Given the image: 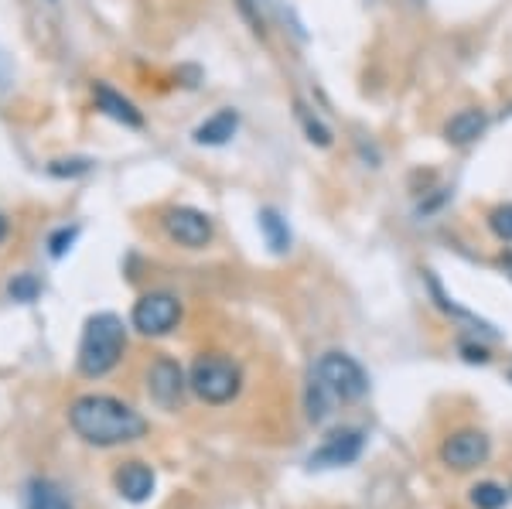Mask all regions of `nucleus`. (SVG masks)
<instances>
[{
	"mask_svg": "<svg viewBox=\"0 0 512 509\" xmlns=\"http://www.w3.org/2000/svg\"><path fill=\"white\" fill-rule=\"evenodd\" d=\"M69 424L86 445L96 448L130 445L147 434L144 414L117 397H106V393H86V397L72 400Z\"/></svg>",
	"mask_w": 512,
	"mask_h": 509,
	"instance_id": "1",
	"label": "nucleus"
},
{
	"mask_svg": "<svg viewBox=\"0 0 512 509\" xmlns=\"http://www.w3.org/2000/svg\"><path fill=\"white\" fill-rule=\"evenodd\" d=\"M123 352H127V328L113 311H99V315L86 318L76 352V366L82 376H89V380L106 376L110 369H117Z\"/></svg>",
	"mask_w": 512,
	"mask_h": 509,
	"instance_id": "2",
	"label": "nucleus"
},
{
	"mask_svg": "<svg viewBox=\"0 0 512 509\" xmlns=\"http://www.w3.org/2000/svg\"><path fill=\"white\" fill-rule=\"evenodd\" d=\"M188 387L195 390L198 400H205V404H212V407H222V404H229V400H236L239 390H243V369H239L236 359L222 356V352H202L192 363Z\"/></svg>",
	"mask_w": 512,
	"mask_h": 509,
	"instance_id": "3",
	"label": "nucleus"
},
{
	"mask_svg": "<svg viewBox=\"0 0 512 509\" xmlns=\"http://www.w3.org/2000/svg\"><path fill=\"white\" fill-rule=\"evenodd\" d=\"M311 380L321 390L332 393V400H342V404H355V400H362L369 393V373L355 363L349 352H325L311 369Z\"/></svg>",
	"mask_w": 512,
	"mask_h": 509,
	"instance_id": "4",
	"label": "nucleus"
},
{
	"mask_svg": "<svg viewBox=\"0 0 512 509\" xmlns=\"http://www.w3.org/2000/svg\"><path fill=\"white\" fill-rule=\"evenodd\" d=\"M161 226L168 233V240L185 246V250H205L212 243V236H216L209 212L192 209V205H171V209H164Z\"/></svg>",
	"mask_w": 512,
	"mask_h": 509,
	"instance_id": "5",
	"label": "nucleus"
},
{
	"mask_svg": "<svg viewBox=\"0 0 512 509\" xmlns=\"http://www.w3.org/2000/svg\"><path fill=\"white\" fill-rule=\"evenodd\" d=\"M130 322H134L140 335H151V339L168 335L181 322V301L168 291H151L144 298H137L134 311H130Z\"/></svg>",
	"mask_w": 512,
	"mask_h": 509,
	"instance_id": "6",
	"label": "nucleus"
},
{
	"mask_svg": "<svg viewBox=\"0 0 512 509\" xmlns=\"http://www.w3.org/2000/svg\"><path fill=\"white\" fill-rule=\"evenodd\" d=\"M489 451H492V445L482 431L461 428V431H454L441 441V462L454 472H472V469H478V465H485Z\"/></svg>",
	"mask_w": 512,
	"mask_h": 509,
	"instance_id": "7",
	"label": "nucleus"
},
{
	"mask_svg": "<svg viewBox=\"0 0 512 509\" xmlns=\"http://www.w3.org/2000/svg\"><path fill=\"white\" fill-rule=\"evenodd\" d=\"M185 390V369L175 359H154L151 369H147V393H151L154 404L164 410H178L181 400H185Z\"/></svg>",
	"mask_w": 512,
	"mask_h": 509,
	"instance_id": "8",
	"label": "nucleus"
},
{
	"mask_svg": "<svg viewBox=\"0 0 512 509\" xmlns=\"http://www.w3.org/2000/svg\"><path fill=\"white\" fill-rule=\"evenodd\" d=\"M362 448H366V434L359 428H338L321 441V448L308 462L315 469H342V465H352L362 455Z\"/></svg>",
	"mask_w": 512,
	"mask_h": 509,
	"instance_id": "9",
	"label": "nucleus"
},
{
	"mask_svg": "<svg viewBox=\"0 0 512 509\" xmlns=\"http://www.w3.org/2000/svg\"><path fill=\"white\" fill-rule=\"evenodd\" d=\"M485 130H489V113L478 110V106H468V110H458L444 123V141L451 147H468V144L482 141Z\"/></svg>",
	"mask_w": 512,
	"mask_h": 509,
	"instance_id": "10",
	"label": "nucleus"
},
{
	"mask_svg": "<svg viewBox=\"0 0 512 509\" xmlns=\"http://www.w3.org/2000/svg\"><path fill=\"white\" fill-rule=\"evenodd\" d=\"M154 482H158L154 479V469L144 462H127L113 475V486H117V492L127 503H144V499H151Z\"/></svg>",
	"mask_w": 512,
	"mask_h": 509,
	"instance_id": "11",
	"label": "nucleus"
},
{
	"mask_svg": "<svg viewBox=\"0 0 512 509\" xmlns=\"http://www.w3.org/2000/svg\"><path fill=\"white\" fill-rule=\"evenodd\" d=\"M93 96H96L99 113H106L110 120L123 123V127H134V130H137V127H144V113H140L137 106L127 100V96H120L113 86H106V82H96Z\"/></svg>",
	"mask_w": 512,
	"mask_h": 509,
	"instance_id": "12",
	"label": "nucleus"
},
{
	"mask_svg": "<svg viewBox=\"0 0 512 509\" xmlns=\"http://www.w3.org/2000/svg\"><path fill=\"white\" fill-rule=\"evenodd\" d=\"M236 130H239V113L236 110H219V113H212V117L195 130V144L222 147V144L233 141Z\"/></svg>",
	"mask_w": 512,
	"mask_h": 509,
	"instance_id": "13",
	"label": "nucleus"
},
{
	"mask_svg": "<svg viewBox=\"0 0 512 509\" xmlns=\"http://www.w3.org/2000/svg\"><path fill=\"white\" fill-rule=\"evenodd\" d=\"M260 233H263V240H267V246L274 253H287L291 250V226H287V219L280 216L277 209H260Z\"/></svg>",
	"mask_w": 512,
	"mask_h": 509,
	"instance_id": "14",
	"label": "nucleus"
},
{
	"mask_svg": "<svg viewBox=\"0 0 512 509\" xmlns=\"http://www.w3.org/2000/svg\"><path fill=\"white\" fill-rule=\"evenodd\" d=\"M294 117H297V123H301L304 137H308L311 144H318V147H332V127H328V123L321 120L318 113H311L308 106H304L301 100L294 103Z\"/></svg>",
	"mask_w": 512,
	"mask_h": 509,
	"instance_id": "15",
	"label": "nucleus"
},
{
	"mask_svg": "<svg viewBox=\"0 0 512 509\" xmlns=\"http://www.w3.org/2000/svg\"><path fill=\"white\" fill-rule=\"evenodd\" d=\"M512 489L499 486V482H478L472 486V506L475 509H502L509 503Z\"/></svg>",
	"mask_w": 512,
	"mask_h": 509,
	"instance_id": "16",
	"label": "nucleus"
},
{
	"mask_svg": "<svg viewBox=\"0 0 512 509\" xmlns=\"http://www.w3.org/2000/svg\"><path fill=\"white\" fill-rule=\"evenodd\" d=\"M28 509H72L62 499V492L52 482H31L28 489Z\"/></svg>",
	"mask_w": 512,
	"mask_h": 509,
	"instance_id": "17",
	"label": "nucleus"
},
{
	"mask_svg": "<svg viewBox=\"0 0 512 509\" xmlns=\"http://www.w3.org/2000/svg\"><path fill=\"white\" fill-rule=\"evenodd\" d=\"M489 229H492V236L495 240H502V243H512V202H502V205H495V209L489 212Z\"/></svg>",
	"mask_w": 512,
	"mask_h": 509,
	"instance_id": "18",
	"label": "nucleus"
},
{
	"mask_svg": "<svg viewBox=\"0 0 512 509\" xmlns=\"http://www.w3.org/2000/svg\"><path fill=\"white\" fill-rule=\"evenodd\" d=\"M38 291H41V284L31 274H21V277H14V281H11V298L24 301V305H28V301H35Z\"/></svg>",
	"mask_w": 512,
	"mask_h": 509,
	"instance_id": "19",
	"label": "nucleus"
},
{
	"mask_svg": "<svg viewBox=\"0 0 512 509\" xmlns=\"http://www.w3.org/2000/svg\"><path fill=\"white\" fill-rule=\"evenodd\" d=\"M89 168H93V161H86V158H69V161H52V164H48V171H52V175H59V178L86 175Z\"/></svg>",
	"mask_w": 512,
	"mask_h": 509,
	"instance_id": "20",
	"label": "nucleus"
},
{
	"mask_svg": "<svg viewBox=\"0 0 512 509\" xmlns=\"http://www.w3.org/2000/svg\"><path fill=\"white\" fill-rule=\"evenodd\" d=\"M239 11H243V18L250 21V28L256 35L267 31V21H263V14H260V0H239Z\"/></svg>",
	"mask_w": 512,
	"mask_h": 509,
	"instance_id": "21",
	"label": "nucleus"
},
{
	"mask_svg": "<svg viewBox=\"0 0 512 509\" xmlns=\"http://www.w3.org/2000/svg\"><path fill=\"white\" fill-rule=\"evenodd\" d=\"M76 236H79V229H76V226H72V229H69V226L59 229V233H55L52 240H48V246H52V257H62V253L69 250L72 243H76Z\"/></svg>",
	"mask_w": 512,
	"mask_h": 509,
	"instance_id": "22",
	"label": "nucleus"
},
{
	"mask_svg": "<svg viewBox=\"0 0 512 509\" xmlns=\"http://www.w3.org/2000/svg\"><path fill=\"white\" fill-rule=\"evenodd\" d=\"M4 236H7V219H4V212H0V243H4Z\"/></svg>",
	"mask_w": 512,
	"mask_h": 509,
	"instance_id": "23",
	"label": "nucleus"
},
{
	"mask_svg": "<svg viewBox=\"0 0 512 509\" xmlns=\"http://www.w3.org/2000/svg\"><path fill=\"white\" fill-rule=\"evenodd\" d=\"M506 274L512 277V260H506Z\"/></svg>",
	"mask_w": 512,
	"mask_h": 509,
	"instance_id": "24",
	"label": "nucleus"
},
{
	"mask_svg": "<svg viewBox=\"0 0 512 509\" xmlns=\"http://www.w3.org/2000/svg\"><path fill=\"white\" fill-rule=\"evenodd\" d=\"M509 113H512V110H509Z\"/></svg>",
	"mask_w": 512,
	"mask_h": 509,
	"instance_id": "25",
	"label": "nucleus"
}]
</instances>
